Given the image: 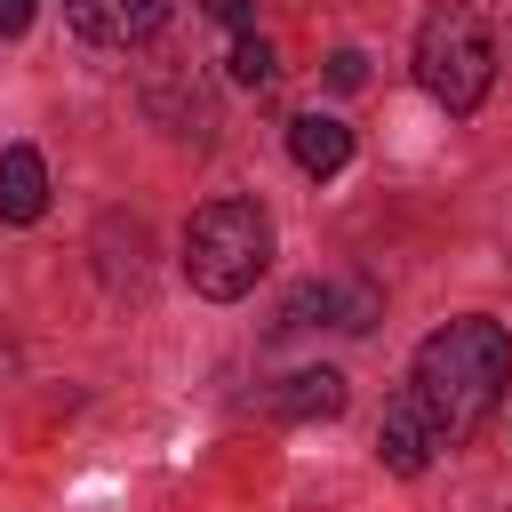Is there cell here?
I'll return each instance as SVG.
<instances>
[{
    "instance_id": "6da1fadb",
    "label": "cell",
    "mask_w": 512,
    "mask_h": 512,
    "mask_svg": "<svg viewBox=\"0 0 512 512\" xmlns=\"http://www.w3.org/2000/svg\"><path fill=\"white\" fill-rule=\"evenodd\" d=\"M504 384H512V336H504L496 320H448V328H432V336L416 344V376H408V392L424 400L440 448L472 440V432L496 416Z\"/></svg>"
},
{
    "instance_id": "7a4b0ae2",
    "label": "cell",
    "mask_w": 512,
    "mask_h": 512,
    "mask_svg": "<svg viewBox=\"0 0 512 512\" xmlns=\"http://www.w3.org/2000/svg\"><path fill=\"white\" fill-rule=\"evenodd\" d=\"M272 264V216L256 200H208L192 224H184V280L216 304L248 296Z\"/></svg>"
},
{
    "instance_id": "3957f363",
    "label": "cell",
    "mask_w": 512,
    "mask_h": 512,
    "mask_svg": "<svg viewBox=\"0 0 512 512\" xmlns=\"http://www.w3.org/2000/svg\"><path fill=\"white\" fill-rule=\"evenodd\" d=\"M416 80H424V96L448 104V112H472V104L488 96V80H496V40H488L480 8L448 0V8L424 16V32H416Z\"/></svg>"
},
{
    "instance_id": "277c9868",
    "label": "cell",
    "mask_w": 512,
    "mask_h": 512,
    "mask_svg": "<svg viewBox=\"0 0 512 512\" xmlns=\"http://www.w3.org/2000/svg\"><path fill=\"white\" fill-rule=\"evenodd\" d=\"M64 8H72V32H80V40H96V48H136V40H152V32L168 24L176 0H64Z\"/></svg>"
},
{
    "instance_id": "5b68a950",
    "label": "cell",
    "mask_w": 512,
    "mask_h": 512,
    "mask_svg": "<svg viewBox=\"0 0 512 512\" xmlns=\"http://www.w3.org/2000/svg\"><path fill=\"white\" fill-rule=\"evenodd\" d=\"M432 448H440V432H432L424 400H416V392H400V400L384 408V424H376V456H384L392 472H424V464H432Z\"/></svg>"
},
{
    "instance_id": "8992f818",
    "label": "cell",
    "mask_w": 512,
    "mask_h": 512,
    "mask_svg": "<svg viewBox=\"0 0 512 512\" xmlns=\"http://www.w3.org/2000/svg\"><path fill=\"white\" fill-rule=\"evenodd\" d=\"M272 416H288V424H328V416H344V376H336V368H296V376L272 392Z\"/></svg>"
},
{
    "instance_id": "52a82bcc",
    "label": "cell",
    "mask_w": 512,
    "mask_h": 512,
    "mask_svg": "<svg viewBox=\"0 0 512 512\" xmlns=\"http://www.w3.org/2000/svg\"><path fill=\"white\" fill-rule=\"evenodd\" d=\"M288 152H296L304 176H336L352 160V128L328 120V112H304V120H288Z\"/></svg>"
},
{
    "instance_id": "ba28073f",
    "label": "cell",
    "mask_w": 512,
    "mask_h": 512,
    "mask_svg": "<svg viewBox=\"0 0 512 512\" xmlns=\"http://www.w3.org/2000/svg\"><path fill=\"white\" fill-rule=\"evenodd\" d=\"M40 208H48V168H40L32 144H8L0 152V216L8 224H32Z\"/></svg>"
},
{
    "instance_id": "9c48e42d",
    "label": "cell",
    "mask_w": 512,
    "mask_h": 512,
    "mask_svg": "<svg viewBox=\"0 0 512 512\" xmlns=\"http://www.w3.org/2000/svg\"><path fill=\"white\" fill-rule=\"evenodd\" d=\"M272 72H280V64H272V40H264V32H240V40H232V80H240V88H272Z\"/></svg>"
},
{
    "instance_id": "30bf717a",
    "label": "cell",
    "mask_w": 512,
    "mask_h": 512,
    "mask_svg": "<svg viewBox=\"0 0 512 512\" xmlns=\"http://www.w3.org/2000/svg\"><path fill=\"white\" fill-rule=\"evenodd\" d=\"M360 80H368V56L360 48H336L328 56V88H360Z\"/></svg>"
},
{
    "instance_id": "8fae6325",
    "label": "cell",
    "mask_w": 512,
    "mask_h": 512,
    "mask_svg": "<svg viewBox=\"0 0 512 512\" xmlns=\"http://www.w3.org/2000/svg\"><path fill=\"white\" fill-rule=\"evenodd\" d=\"M216 24H232V32H256V0H200Z\"/></svg>"
},
{
    "instance_id": "7c38bea8",
    "label": "cell",
    "mask_w": 512,
    "mask_h": 512,
    "mask_svg": "<svg viewBox=\"0 0 512 512\" xmlns=\"http://www.w3.org/2000/svg\"><path fill=\"white\" fill-rule=\"evenodd\" d=\"M32 16H40V0H0V40H16Z\"/></svg>"
}]
</instances>
